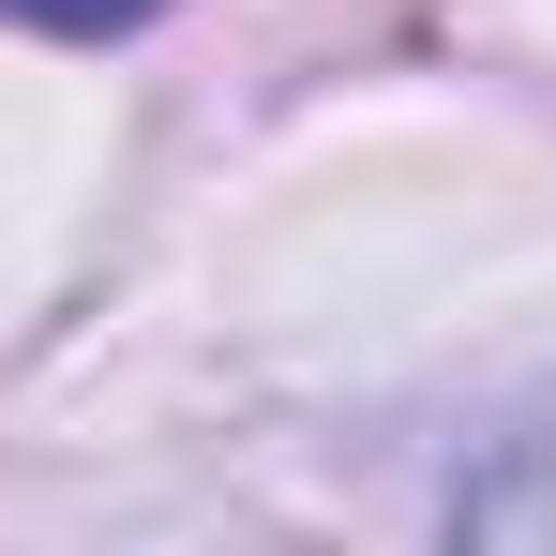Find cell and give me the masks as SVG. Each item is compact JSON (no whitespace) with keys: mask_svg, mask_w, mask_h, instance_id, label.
Wrapping results in <instances>:
<instances>
[{"mask_svg":"<svg viewBox=\"0 0 556 556\" xmlns=\"http://www.w3.org/2000/svg\"><path fill=\"white\" fill-rule=\"evenodd\" d=\"M466 527H481V542H556V437H527V466H496V481L466 496Z\"/></svg>","mask_w":556,"mask_h":556,"instance_id":"cell-1","label":"cell"},{"mask_svg":"<svg viewBox=\"0 0 556 556\" xmlns=\"http://www.w3.org/2000/svg\"><path fill=\"white\" fill-rule=\"evenodd\" d=\"M0 15H46V30H136L151 0H0Z\"/></svg>","mask_w":556,"mask_h":556,"instance_id":"cell-2","label":"cell"}]
</instances>
